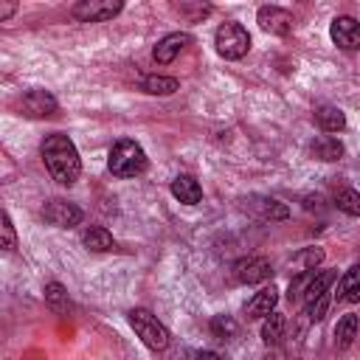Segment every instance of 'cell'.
<instances>
[{"instance_id": "1", "label": "cell", "mask_w": 360, "mask_h": 360, "mask_svg": "<svg viewBox=\"0 0 360 360\" xmlns=\"http://www.w3.org/2000/svg\"><path fill=\"white\" fill-rule=\"evenodd\" d=\"M42 160H45L48 174L56 183H62V186H73L79 180V174H82L79 149H76V143L65 132L45 135V141H42Z\"/></svg>"}, {"instance_id": "2", "label": "cell", "mask_w": 360, "mask_h": 360, "mask_svg": "<svg viewBox=\"0 0 360 360\" xmlns=\"http://www.w3.org/2000/svg\"><path fill=\"white\" fill-rule=\"evenodd\" d=\"M107 169L112 177L118 180H129V177H138L146 172V152L141 149V143L129 141V138H118L110 149V160H107Z\"/></svg>"}, {"instance_id": "3", "label": "cell", "mask_w": 360, "mask_h": 360, "mask_svg": "<svg viewBox=\"0 0 360 360\" xmlns=\"http://www.w3.org/2000/svg\"><path fill=\"white\" fill-rule=\"evenodd\" d=\"M129 326L143 340V346H149L152 352H163L169 346V329L149 309H143V307L129 309Z\"/></svg>"}, {"instance_id": "4", "label": "cell", "mask_w": 360, "mask_h": 360, "mask_svg": "<svg viewBox=\"0 0 360 360\" xmlns=\"http://www.w3.org/2000/svg\"><path fill=\"white\" fill-rule=\"evenodd\" d=\"M214 42H217V53L225 59H242L250 51V34L239 22H222L217 28Z\"/></svg>"}, {"instance_id": "5", "label": "cell", "mask_w": 360, "mask_h": 360, "mask_svg": "<svg viewBox=\"0 0 360 360\" xmlns=\"http://www.w3.org/2000/svg\"><path fill=\"white\" fill-rule=\"evenodd\" d=\"M121 8H124L121 0H82V3L73 6L70 14H73L79 22H107V20H112Z\"/></svg>"}, {"instance_id": "6", "label": "cell", "mask_w": 360, "mask_h": 360, "mask_svg": "<svg viewBox=\"0 0 360 360\" xmlns=\"http://www.w3.org/2000/svg\"><path fill=\"white\" fill-rule=\"evenodd\" d=\"M42 219L56 225V228H73L82 222V208L76 202H68V200H48L42 205Z\"/></svg>"}, {"instance_id": "7", "label": "cell", "mask_w": 360, "mask_h": 360, "mask_svg": "<svg viewBox=\"0 0 360 360\" xmlns=\"http://www.w3.org/2000/svg\"><path fill=\"white\" fill-rule=\"evenodd\" d=\"M20 110L25 118H51V115H56L59 104L48 90H28L20 98Z\"/></svg>"}, {"instance_id": "8", "label": "cell", "mask_w": 360, "mask_h": 360, "mask_svg": "<svg viewBox=\"0 0 360 360\" xmlns=\"http://www.w3.org/2000/svg\"><path fill=\"white\" fill-rule=\"evenodd\" d=\"M233 276L242 284H262L273 276V264L264 256H248V259H239L233 264Z\"/></svg>"}, {"instance_id": "9", "label": "cell", "mask_w": 360, "mask_h": 360, "mask_svg": "<svg viewBox=\"0 0 360 360\" xmlns=\"http://www.w3.org/2000/svg\"><path fill=\"white\" fill-rule=\"evenodd\" d=\"M329 37L338 48L343 51H357L360 48V22L354 17H335L329 25Z\"/></svg>"}, {"instance_id": "10", "label": "cell", "mask_w": 360, "mask_h": 360, "mask_svg": "<svg viewBox=\"0 0 360 360\" xmlns=\"http://www.w3.org/2000/svg\"><path fill=\"white\" fill-rule=\"evenodd\" d=\"M256 20H259L262 31L276 34V37H287L292 31V22H295L292 14L287 8H278V6H262L259 14H256Z\"/></svg>"}, {"instance_id": "11", "label": "cell", "mask_w": 360, "mask_h": 360, "mask_svg": "<svg viewBox=\"0 0 360 360\" xmlns=\"http://www.w3.org/2000/svg\"><path fill=\"white\" fill-rule=\"evenodd\" d=\"M186 45H191V34H186V31H172V34H166V37L155 45L152 56H155L158 65H169V62L177 59V53H180Z\"/></svg>"}, {"instance_id": "12", "label": "cell", "mask_w": 360, "mask_h": 360, "mask_svg": "<svg viewBox=\"0 0 360 360\" xmlns=\"http://www.w3.org/2000/svg\"><path fill=\"white\" fill-rule=\"evenodd\" d=\"M245 208L262 219H287V205L273 200V197H248L245 200Z\"/></svg>"}, {"instance_id": "13", "label": "cell", "mask_w": 360, "mask_h": 360, "mask_svg": "<svg viewBox=\"0 0 360 360\" xmlns=\"http://www.w3.org/2000/svg\"><path fill=\"white\" fill-rule=\"evenodd\" d=\"M276 301H278V290L270 284V287H262L245 307L248 318H267L273 309H276Z\"/></svg>"}, {"instance_id": "14", "label": "cell", "mask_w": 360, "mask_h": 360, "mask_svg": "<svg viewBox=\"0 0 360 360\" xmlns=\"http://www.w3.org/2000/svg\"><path fill=\"white\" fill-rule=\"evenodd\" d=\"M172 194H174L180 202H186V205H197V202L202 200V186H200L191 174H177V177L172 180Z\"/></svg>"}, {"instance_id": "15", "label": "cell", "mask_w": 360, "mask_h": 360, "mask_svg": "<svg viewBox=\"0 0 360 360\" xmlns=\"http://www.w3.org/2000/svg\"><path fill=\"white\" fill-rule=\"evenodd\" d=\"M335 278H338V270H321V273H312V278H309V284H307V290H304V304L312 307L318 298L329 295V287H332Z\"/></svg>"}, {"instance_id": "16", "label": "cell", "mask_w": 360, "mask_h": 360, "mask_svg": "<svg viewBox=\"0 0 360 360\" xmlns=\"http://www.w3.org/2000/svg\"><path fill=\"white\" fill-rule=\"evenodd\" d=\"M335 298H338V301H352V304L360 301V262L352 264V267L343 273V278L338 281Z\"/></svg>"}, {"instance_id": "17", "label": "cell", "mask_w": 360, "mask_h": 360, "mask_svg": "<svg viewBox=\"0 0 360 360\" xmlns=\"http://www.w3.org/2000/svg\"><path fill=\"white\" fill-rule=\"evenodd\" d=\"M315 121H318V127H321L323 132H340V129H346V115H343V110H340V107H332V104L318 107V110H315Z\"/></svg>"}, {"instance_id": "18", "label": "cell", "mask_w": 360, "mask_h": 360, "mask_svg": "<svg viewBox=\"0 0 360 360\" xmlns=\"http://www.w3.org/2000/svg\"><path fill=\"white\" fill-rule=\"evenodd\" d=\"M141 90L149 93V96H172L174 90H180V82L174 76H158V73H152V76H143L141 79Z\"/></svg>"}, {"instance_id": "19", "label": "cell", "mask_w": 360, "mask_h": 360, "mask_svg": "<svg viewBox=\"0 0 360 360\" xmlns=\"http://www.w3.org/2000/svg\"><path fill=\"white\" fill-rule=\"evenodd\" d=\"M312 155L318 160H340L343 158V143L332 135H321L312 141Z\"/></svg>"}, {"instance_id": "20", "label": "cell", "mask_w": 360, "mask_h": 360, "mask_svg": "<svg viewBox=\"0 0 360 360\" xmlns=\"http://www.w3.org/2000/svg\"><path fill=\"white\" fill-rule=\"evenodd\" d=\"M357 338V315H343L335 326V343L338 349H349Z\"/></svg>"}, {"instance_id": "21", "label": "cell", "mask_w": 360, "mask_h": 360, "mask_svg": "<svg viewBox=\"0 0 360 360\" xmlns=\"http://www.w3.org/2000/svg\"><path fill=\"white\" fill-rule=\"evenodd\" d=\"M284 315L281 312H270L267 318H264V323H262V340L267 343V346H273V343H278L281 340V335H284Z\"/></svg>"}, {"instance_id": "22", "label": "cell", "mask_w": 360, "mask_h": 360, "mask_svg": "<svg viewBox=\"0 0 360 360\" xmlns=\"http://www.w3.org/2000/svg\"><path fill=\"white\" fill-rule=\"evenodd\" d=\"M82 242L90 248V250H96V253H104V250H112V233L107 231V228H90V231H84V236H82Z\"/></svg>"}, {"instance_id": "23", "label": "cell", "mask_w": 360, "mask_h": 360, "mask_svg": "<svg viewBox=\"0 0 360 360\" xmlns=\"http://www.w3.org/2000/svg\"><path fill=\"white\" fill-rule=\"evenodd\" d=\"M335 205H338L343 214H349V217H360V191H354V188H340V191L335 194Z\"/></svg>"}, {"instance_id": "24", "label": "cell", "mask_w": 360, "mask_h": 360, "mask_svg": "<svg viewBox=\"0 0 360 360\" xmlns=\"http://www.w3.org/2000/svg\"><path fill=\"white\" fill-rule=\"evenodd\" d=\"M45 301H48V307L53 309V312H65L68 309V292H65V287L59 284V281H51V284H45Z\"/></svg>"}, {"instance_id": "25", "label": "cell", "mask_w": 360, "mask_h": 360, "mask_svg": "<svg viewBox=\"0 0 360 360\" xmlns=\"http://www.w3.org/2000/svg\"><path fill=\"white\" fill-rule=\"evenodd\" d=\"M208 326H211V335H214V338H219V340L233 338V335H236V329H239V326H236V321H233V318H228V315H214Z\"/></svg>"}, {"instance_id": "26", "label": "cell", "mask_w": 360, "mask_h": 360, "mask_svg": "<svg viewBox=\"0 0 360 360\" xmlns=\"http://www.w3.org/2000/svg\"><path fill=\"white\" fill-rule=\"evenodd\" d=\"M321 262H323V250H321V248H307V250H301V253L295 256V264L301 267V273L315 270Z\"/></svg>"}, {"instance_id": "27", "label": "cell", "mask_w": 360, "mask_h": 360, "mask_svg": "<svg viewBox=\"0 0 360 360\" xmlns=\"http://www.w3.org/2000/svg\"><path fill=\"white\" fill-rule=\"evenodd\" d=\"M0 233H3V250H14L17 248V231H14V222H11V217H8V211H3V217H0Z\"/></svg>"}, {"instance_id": "28", "label": "cell", "mask_w": 360, "mask_h": 360, "mask_svg": "<svg viewBox=\"0 0 360 360\" xmlns=\"http://www.w3.org/2000/svg\"><path fill=\"white\" fill-rule=\"evenodd\" d=\"M326 307H329V295L318 298V301L309 307V321H321V318L326 315Z\"/></svg>"}, {"instance_id": "29", "label": "cell", "mask_w": 360, "mask_h": 360, "mask_svg": "<svg viewBox=\"0 0 360 360\" xmlns=\"http://www.w3.org/2000/svg\"><path fill=\"white\" fill-rule=\"evenodd\" d=\"M14 11H17V3H3V0H0V22H6Z\"/></svg>"}, {"instance_id": "30", "label": "cell", "mask_w": 360, "mask_h": 360, "mask_svg": "<svg viewBox=\"0 0 360 360\" xmlns=\"http://www.w3.org/2000/svg\"><path fill=\"white\" fill-rule=\"evenodd\" d=\"M194 360H222L217 352H194Z\"/></svg>"}, {"instance_id": "31", "label": "cell", "mask_w": 360, "mask_h": 360, "mask_svg": "<svg viewBox=\"0 0 360 360\" xmlns=\"http://www.w3.org/2000/svg\"><path fill=\"white\" fill-rule=\"evenodd\" d=\"M264 360H273V357H264Z\"/></svg>"}]
</instances>
